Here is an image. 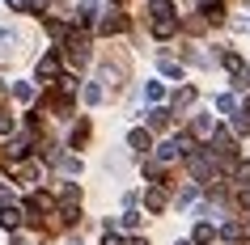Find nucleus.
I'll return each mask as SVG.
<instances>
[{"instance_id": "10", "label": "nucleus", "mask_w": 250, "mask_h": 245, "mask_svg": "<svg viewBox=\"0 0 250 245\" xmlns=\"http://www.w3.org/2000/svg\"><path fill=\"white\" fill-rule=\"evenodd\" d=\"M174 30H178V21H174V17H170V21H153V34H157V38H170Z\"/></svg>"}, {"instance_id": "29", "label": "nucleus", "mask_w": 250, "mask_h": 245, "mask_svg": "<svg viewBox=\"0 0 250 245\" xmlns=\"http://www.w3.org/2000/svg\"><path fill=\"white\" fill-rule=\"evenodd\" d=\"M174 245H187V241H174Z\"/></svg>"}, {"instance_id": "4", "label": "nucleus", "mask_w": 250, "mask_h": 245, "mask_svg": "<svg viewBox=\"0 0 250 245\" xmlns=\"http://www.w3.org/2000/svg\"><path fill=\"white\" fill-rule=\"evenodd\" d=\"M148 13H153V21H170L174 4H170V0H148Z\"/></svg>"}, {"instance_id": "26", "label": "nucleus", "mask_w": 250, "mask_h": 245, "mask_svg": "<svg viewBox=\"0 0 250 245\" xmlns=\"http://www.w3.org/2000/svg\"><path fill=\"white\" fill-rule=\"evenodd\" d=\"M106 245H123V241H119V237H115V232H110V228H106Z\"/></svg>"}, {"instance_id": "9", "label": "nucleus", "mask_w": 250, "mask_h": 245, "mask_svg": "<svg viewBox=\"0 0 250 245\" xmlns=\"http://www.w3.org/2000/svg\"><path fill=\"white\" fill-rule=\"evenodd\" d=\"M216 110H221V114H237V97H233V93L216 97Z\"/></svg>"}, {"instance_id": "25", "label": "nucleus", "mask_w": 250, "mask_h": 245, "mask_svg": "<svg viewBox=\"0 0 250 245\" xmlns=\"http://www.w3.org/2000/svg\"><path fill=\"white\" fill-rule=\"evenodd\" d=\"M9 199H13V194H9V186H0V207L9 203Z\"/></svg>"}, {"instance_id": "30", "label": "nucleus", "mask_w": 250, "mask_h": 245, "mask_svg": "<svg viewBox=\"0 0 250 245\" xmlns=\"http://www.w3.org/2000/svg\"><path fill=\"white\" fill-rule=\"evenodd\" d=\"M77 245H81V241H77Z\"/></svg>"}, {"instance_id": "7", "label": "nucleus", "mask_w": 250, "mask_h": 245, "mask_svg": "<svg viewBox=\"0 0 250 245\" xmlns=\"http://www.w3.org/2000/svg\"><path fill=\"white\" fill-rule=\"evenodd\" d=\"M148 127H153V131H166V127H170V110H161V106H157V110L148 114Z\"/></svg>"}, {"instance_id": "24", "label": "nucleus", "mask_w": 250, "mask_h": 245, "mask_svg": "<svg viewBox=\"0 0 250 245\" xmlns=\"http://www.w3.org/2000/svg\"><path fill=\"white\" fill-rule=\"evenodd\" d=\"M13 131V118H0V135H9Z\"/></svg>"}, {"instance_id": "15", "label": "nucleus", "mask_w": 250, "mask_h": 245, "mask_svg": "<svg viewBox=\"0 0 250 245\" xmlns=\"http://www.w3.org/2000/svg\"><path fill=\"white\" fill-rule=\"evenodd\" d=\"M221 237H225V241H242V224H225Z\"/></svg>"}, {"instance_id": "21", "label": "nucleus", "mask_w": 250, "mask_h": 245, "mask_svg": "<svg viewBox=\"0 0 250 245\" xmlns=\"http://www.w3.org/2000/svg\"><path fill=\"white\" fill-rule=\"evenodd\" d=\"M225 68H229V72H246V68H242V59H237V55H225Z\"/></svg>"}, {"instance_id": "1", "label": "nucleus", "mask_w": 250, "mask_h": 245, "mask_svg": "<svg viewBox=\"0 0 250 245\" xmlns=\"http://www.w3.org/2000/svg\"><path fill=\"white\" fill-rule=\"evenodd\" d=\"M64 55H68L77 68L85 64V59H89V42H85V34H68V38H64Z\"/></svg>"}, {"instance_id": "12", "label": "nucleus", "mask_w": 250, "mask_h": 245, "mask_svg": "<svg viewBox=\"0 0 250 245\" xmlns=\"http://www.w3.org/2000/svg\"><path fill=\"white\" fill-rule=\"evenodd\" d=\"M145 97H148V102H161V97H166V89H161L157 80H148V85H145Z\"/></svg>"}, {"instance_id": "14", "label": "nucleus", "mask_w": 250, "mask_h": 245, "mask_svg": "<svg viewBox=\"0 0 250 245\" xmlns=\"http://www.w3.org/2000/svg\"><path fill=\"white\" fill-rule=\"evenodd\" d=\"M17 42V30H0V51H13Z\"/></svg>"}, {"instance_id": "17", "label": "nucleus", "mask_w": 250, "mask_h": 245, "mask_svg": "<svg viewBox=\"0 0 250 245\" xmlns=\"http://www.w3.org/2000/svg\"><path fill=\"white\" fill-rule=\"evenodd\" d=\"M17 178H21V182H39V169H34V165H17Z\"/></svg>"}, {"instance_id": "27", "label": "nucleus", "mask_w": 250, "mask_h": 245, "mask_svg": "<svg viewBox=\"0 0 250 245\" xmlns=\"http://www.w3.org/2000/svg\"><path fill=\"white\" fill-rule=\"evenodd\" d=\"M132 245H148V241H145V237H132Z\"/></svg>"}, {"instance_id": "22", "label": "nucleus", "mask_w": 250, "mask_h": 245, "mask_svg": "<svg viewBox=\"0 0 250 245\" xmlns=\"http://www.w3.org/2000/svg\"><path fill=\"white\" fill-rule=\"evenodd\" d=\"M13 93H17V102H30V97H34V89H30V85H17Z\"/></svg>"}, {"instance_id": "2", "label": "nucleus", "mask_w": 250, "mask_h": 245, "mask_svg": "<svg viewBox=\"0 0 250 245\" xmlns=\"http://www.w3.org/2000/svg\"><path fill=\"white\" fill-rule=\"evenodd\" d=\"M34 76H39V85H55L60 80V55H42L39 59V68H34Z\"/></svg>"}, {"instance_id": "28", "label": "nucleus", "mask_w": 250, "mask_h": 245, "mask_svg": "<svg viewBox=\"0 0 250 245\" xmlns=\"http://www.w3.org/2000/svg\"><path fill=\"white\" fill-rule=\"evenodd\" d=\"M30 4H34V9H42V4H47V0H30Z\"/></svg>"}, {"instance_id": "3", "label": "nucleus", "mask_w": 250, "mask_h": 245, "mask_svg": "<svg viewBox=\"0 0 250 245\" xmlns=\"http://www.w3.org/2000/svg\"><path fill=\"white\" fill-rule=\"evenodd\" d=\"M166 203H170V194L161 190V186H148V190H145V207H148V211H161Z\"/></svg>"}, {"instance_id": "11", "label": "nucleus", "mask_w": 250, "mask_h": 245, "mask_svg": "<svg viewBox=\"0 0 250 245\" xmlns=\"http://www.w3.org/2000/svg\"><path fill=\"white\" fill-rule=\"evenodd\" d=\"M161 72L174 76V80H183V64H178V59H161Z\"/></svg>"}, {"instance_id": "8", "label": "nucleus", "mask_w": 250, "mask_h": 245, "mask_svg": "<svg viewBox=\"0 0 250 245\" xmlns=\"http://www.w3.org/2000/svg\"><path fill=\"white\" fill-rule=\"evenodd\" d=\"M195 102V89H191V85H187V89H178L174 93V110H187V106Z\"/></svg>"}, {"instance_id": "6", "label": "nucleus", "mask_w": 250, "mask_h": 245, "mask_svg": "<svg viewBox=\"0 0 250 245\" xmlns=\"http://www.w3.org/2000/svg\"><path fill=\"white\" fill-rule=\"evenodd\" d=\"M17 220H21V211H17L13 203H9V207H0V228H17Z\"/></svg>"}, {"instance_id": "16", "label": "nucleus", "mask_w": 250, "mask_h": 245, "mask_svg": "<svg viewBox=\"0 0 250 245\" xmlns=\"http://www.w3.org/2000/svg\"><path fill=\"white\" fill-rule=\"evenodd\" d=\"M119 30H123V17H106L102 21V34H119Z\"/></svg>"}, {"instance_id": "20", "label": "nucleus", "mask_w": 250, "mask_h": 245, "mask_svg": "<svg viewBox=\"0 0 250 245\" xmlns=\"http://www.w3.org/2000/svg\"><path fill=\"white\" fill-rule=\"evenodd\" d=\"M64 169H68V173H81L85 165H81V156H64Z\"/></svg>"}, {"instance_id": "23", "label": "nucleus", "mask_w": 250, "mask_h": 245, "mask_svg": "<svg viewBox=\"0 0 250 245\" xmlns=\"http://www.w3.org/2000/svg\"><path fill=\"white\" fill-rule=\"evenodd\" d=\"M9 9H13V13H26V9H34V4H30V0H9Z\"/></svg>"}, {"instance_id": "18", "label": "nucleus", "mask_w": 250, "mask_h": 245, "mask_svg": "<svg viewBox=\"0 0 250 245\" xmlns=\"http://www.w3.org/2000/svg\"><path fill=\"white\" fill-rule=\"evenodd\" d=\"M119 224H123V228H127V232H132V228H136V224H140V216H136L132 207H127V211H123V220H119Z\"/></svg>"}, {"instance_id": "5", "label": "nucleus", "mask_w": 250, "mask_h": 245, "mask_svg": "<svg viewBox=\"0 0 250 245\" xmlns=\"http://www.w3.org/2000/svg\"><path fill=\"white\" fill-rule=\"evenodd\" d=\"M127 144H132V152H148V148H153V135H148V131H140V127H136L132 135H127Z\"/></svg>"}, {"instance_id": "19", "label": "nucleus", "mask_w": 250, "mask_h": 245, "mask_svg": "<svg viewBox=\"0 0 250 245\" xmlns=\"http://www.w3.org/2000/svg\"><path fill=\"white\" fill-rule=\"evenodd\" d=\"M85 102H102V85H85Z\"/></svg>"}, {"instance_id": "13", "label": "nucleus", "mask_w": 250, "mask_h": 245, "mask_svg": "<svg viewBox=\"0 0 250 245\" xmlns=\"http://www.w3.org/2000/svg\"><path fill=\"white\" fill-rule=\"evenodd\" d=\"M212 237H216V232H212V224H208V220H204V224H199V228H195V241H199V245H208Z\"/></svg>"}]
</instances>
